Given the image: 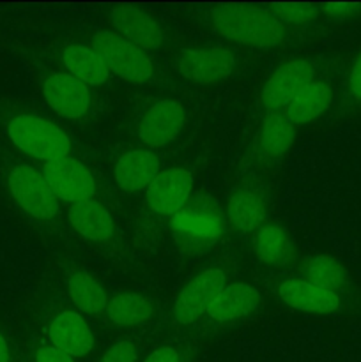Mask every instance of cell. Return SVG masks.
Returning a JSON list of instances; mask_svg holds the SVG:
<instances>
[{"label":"cell","mask_w":361,"mask_h":362,"mask_svg":"<svg viewBox=\"0 0 361 362\" xmlns=\"http://www.w3.org/2000/svg\"><path fill=\"white\" fill-rule=\"evenodd\" d=\"M216 30L227 39L257 48H275L283 41L278 18L257 7L223 6L211 13Z\"/></svg>","instance_id":"1"},{"label":"cell","mask_w":361,"mask_h":362,"mask_svg":"<svg viewBox=\"0 0 361 362\" xmlns=\"http://www.w3.org/2000/svg\"><path fill=\"white\" fill-rule=\"evenodd\" d=\"M177 240L190 251L207 250L222 237L225 219L212 198L198 197L188 200L172 219Z\"/></svg>","instance_id":"2"},{"label":"cell","mask_w":361,"mask_h":362,"mask_svg":"<svg viewBox=\"0 0 361 362\" xmlns=\"http://www.w3.org/2000/svg\"><path fill=\"white\" fill-rule=\"evenodd\" d=\"M9 138L18 148L46 163L67 158L69 152V140L64 131L41 117L20 115L13 119Z\"/></svg>","instance_id":"3"},{"label":"cell","mask_w":361,"mask_h":362,"mask_svg":"<svg viewBox=\"0 0 361 362\" xmlns=\"http://www.w3.org/2000/svg\"><path fill=\"white\" fill-rule=\"evenodd\" d=\"M92 46L106 69L130 81H145L152 76V64L138 46L131 45L122 35L112 32H98Z\"/></svg>","instance_id":"4"},{"label":"cell","mask_w":361,"mask_h":362,"mask_svg":"<svg viewBox=\"0 0 361 362\" xmlns=\"http://www.w3.org/2000/svg\"><path fill=\"white\" fill-rule=\"evenodd\" d=\"M9 187L14 200L32 218L52 219L59 212L57 197L46 184L45 177L39 175L30 166H16L9 173Z\"/></svg>","instance_id":"5"},{"label":"cell","mask_w":361,"mask_h":362,"mask_svg":"<svg viewBox=\"0 0 361 362\" xmlns=\"http://www.w3.org/2000/svg\"><path fill=\"white\" fill-rule=\"evenodd\" d=\"M45 180L57 198L73 204L88 200L96 191L91 172L73 158L46 163Z\"/></svg>","instance_id":"6"},{"label":"cell","mask_w":361,"mask_h":362,"mask_svg":"<svg viewBox=\"0 0 361 362\" xmlns=\"http://www.w3.org/2000/svg\"><path fill=\"white\" fill-rule=\"evenodd\" d=\"M225 274L219 269H209L191 279L179 293L173 306V317L179 324H190L198 315L209 311L225 288Z\"/></svg>","instance_id":"7"},{"label":"cell","mask_w":361,"mask_h":362,"mask_svg":"<svg viewBox=\"0 0 361 362\" xmlns=\"http://www.w3.org/2000/svg\"><path fill=\"white\" fill-rule=\"evenodd\" d=\"M314 80V67L306 60H290L276 69L262 90V103L269 110L289 106Z\"/></svg>","instance_id":"8"},{"label":"cell","mask_w":361,"mask_h":362,"mask_svg":"<svg viewBox=\"0 0 361 362\" xmlns=\"http://www.w3.org/2000/svg\"><path fill=\"white\" fill-rule=\"evenodd\" d=\"M236 60L229 49H184L177 57V71L184 78L198 83L225 80L234 71Z\"/></svg>","instance_id":"9"},{"label":"cell","mask_w":361,"mask_h":362,"mask_svg":"<svg viewBox=\"0 0 361 362\" xmlns=\"http://www.w3.org/2000/svg\"><path fill=\"white\" fill-rule=\"evenodd\" d=\"M191 184V173L184 168H170L158 173L147 187L149 205L159 214H177L190 200Z\"/></svg>","instance_id":"10"},{"label":"cell","mask_w":361,"mask_h":362,"mask_svg":"<svg viewBox=\"0 0 361 362\" xmlns=\"http://www.w3.org/2000/svg\"><path fill=\"white\" fill-rule=\"evenodd\" d=\"M45 98L48 105L66 119H78L87 113L91 105L87 85L66 73H55L45 81Z\"/></svg>","instance_id":"11"},{"label":"cell","mask_w":361,"mask_h":362,"mask_svg":"<svg viewBox=\"0 0 361 362\" xmlns=\"http://www.w3.org/2000/svg\"><path fill=\"white\" fill-rule=\"evenodd\" d=\"M184 126V110L177 101H158L147 110L138 126L142 140L152 147H163L179 134Z\"/></svg>","instance_id":"12"},{"label":"cell","mask_w":361,"mask_h":362,"mask_svg":"<svg viewBox=\"0 0 361 362\" xmlns=\"http://www.w3.org/2000/svg\"><path fill=\"white\" fill-rule=\"evenodd\" d=\"M110 20L126 41L138 46L140 49H156L161 46L163 32L159 25L137 7H115L110 14Z\"/></svg>","instance_id":"13"},{"label":"cell","mask_w":361,"mask_h":362,"mask_svg":"<svg viewBox=\"0 0 361 362\" xmlns=\"http://www.w3.org/2000/svg\"><path fill=\"white\" fill-rule=\"evenodd\" d=\"M278 293L283 303L289 304L290 308L308 313H333L340 308L336 292L308 281L289 279L280 285Z\"/></svg>","instance_id":"14"},{"label":"cell","mask_w":361,"mask_h":362,"mask_svg":"<svg viewBox=\"0 0 361 362\" xmlns=\"http://www.w3.org/2000/svg\"><path fill=\"white\" fill-rule=\"evenodd\" d=\"M50 339L53 341V346L62 352H66L71 357H84L91 352L94 345V338L85 324L84 318L78 313H66L59 315L50 325Z\"/></svg>","instance_id":"15"},{"label":"cell","mask_w":361,"mask_h":362,"mask_svg":"<svg viewBox=\"0 0 361 362\" xmlns=\"http://www.w3.org/2000/svg\"><path fill=\"white\" fill-rule=\"evenodd\" d=\"M159 173V161L151 151H131L117 161L115 180L124 191H140L152 184Z\"/></svg>","instance_id":"16"},{"label":"cell","mask_w":361,"mask_h":362,"mask_svg":"<svg viewBox=\"0 0 361 362\" xmlns=\"http://www.w3.org/2000/svg\"><path fill=\"white\" fill-rule=\"evenodd\" d=\"M69 221L76 232L96 243H105L113 235V221L110 212L96 200H84L69 209Z\"/></svg>","instance_id":"17"},{"label":"cell","mask_w":361,"mask_h":362,"mask_svg":"<svg viewBox=\"0 0 361 362\" xmlns=\"http://www.w3.org/2000/svg\"><path fill=\"white\" fill-rule=\"evenodd\" d=\"M258 304H260V293L253 286L246 283H236L223 288L207 313L214 320L229 322L250 315L251 311L257 310Z\"/></svg>","instance_id":"18"},{"label":"cell","mask_w":361,"mask_h":362,"mask_svg":"<svg viewBox=\"0 0 361 362\" xmlns=\"http://www.w3.org/2000/svg\"><path fill=\"white\" fill-rule=\"evenodd\" d=\"M331 105V90L326 83L311 81L292 103L285 108V119L290 124H304L322 115Z\"/></svg>","instance_id":"19"},{"label":"cell","mask_w":361,"mask_h":362,"mask_svg":"<svg viewBox=\"0 0 361 362\" xmlns=\"http://www.w3.org/2000/svg\"><path fill=\"white\" fill-rule=\"evenodd\" d=\"M64 64L74 78L88 85H101L108 78V69L94 49L87 46L71 45L62 52Z\"/></svg>","instance_id":"20"},{"label":"cell","mask_w":361,"mask_h":362,"mask_svg":"<svg viewBox=\"0 0 361 362\" xmlns=\"http://www.w3.org/2000/svg\"><path fill=\"white\" fill-rule=\"evenodd\" d=\"M296 138L294 126L283 115L273 113L262 124L257 138V148L265 158H278L292 145Z\"/></svg>","instance_id":"21"},{"label":"cell","mask_w":361,"mask_h":362,"mask_svg":"<svg viewBox=\"0 0 361 362\" xmlns=\"http://www.w3.org/2000/svg\"><path fill=\"white\" fill-rule=\"evenodd\" d=\"M229 219L236 228L251 232L262 223L265 216V205L262 197L251 189H239L229 202Z\"/></svg>","instance_id":"22"},{"label":"cell","mask_w":361,"mask_h":362,"mask_svg":"<svg viewBox=\"0 0 361 362\" xmlns=\"http://www.w3.org/2000/svg\"><path fill=\"white\" fill-rule=\"evenodd\" d=\"M154 311L152 303L138 293H120L106 306V315L117 325H137L149 320Z\"/></svg>","instance_id":"23"},{"label":"cell","mask_w":361,"mask_h":362,"mask_svg":"<svg viewBox=\"0 0 361 362\" xmlns=\"http://www.w3.org/2000/svg\"><path fill=\"white\" fill-rule=\"evenodd\" d=\"M67 288H69V296L78 310L85 311V313L98 315L108 306V299L101 286L96 283V279L84 272H76L74 276H71Z\"/></svg>","instance_id":"24"},{"label":"cell","mask_w":361,"mask_h":362,"mask_svg":"<svg viewBox=\"0 0 361 362\" xmlns=\"http://www.w3.org/2000/svg\"><path fill=\"white\" fill-rule=\"evenodd\" d=\"M257 257L264 264H282L290 251V243L285 232L278 226H264L255 243Z\"/></svg>","instance_id":"25"},{"label":"cell","mask_w":361,"mask_h":362,"mask_svg":"<svg viewBox=\"0 0 361 362\" xmlns=\"http://www.w3.org/2000/svg\"><path fill=\"white\" fill-rule=\"evenodd\" d=\"M308 278L311 279L310 283L331 290V292L347 285V274L343 267L329 257H315L308 264Z\"/></svg>","instance_id":"26"},{"label":"cell","mask_w":361,"mask_h":362,"mask_svg":"<svg viewBox=\"0 0 361 362\" xmlns=\"http://www.w3.org/2000/svg\"><path fill=\"white\" fill-rule=\"evenodd\" d=\"M273 7L278 16L289 23H306L317 14V9L311 4H276Z\"/></svg>","instance_id":"27"},{"label":"cell","mask_w":361,"mask_h":362,"mask_svg":"<svg viewBox=\"0 0 361 362\" xmlns=\"http://www.w3.org/2000/svg\"><path fill=\"white\" fill-rule=\"evenodd\" d=\"M134 357H137V349L133 343L120 341L105 354L101 362H134Z\"/></svg>","instance_id":"28"},{"label":"cell","mask_w":361,"mask_h":362,"mask_svg":"<svg viewBox=\"0 0 361 362\" xmlns=\"http://www.w3.org/2000/svg\"><path fill=\"white\" fill-rule=\"evenodd\" d=\"M38 362H73V357L55 346H45L38 352Z\"/></svg>","instance_id":"29"},{"label":"cell","mask_w":361,"mask_h":362,"mask_svg":"<svg viewBox=\"0 0 361 362\" xmlns=\"http://www.w3.org/2000/svg\"><path fill=\"white\" fill-rule=\"evenodd\" d=\"M349 83H350V90H353V94L361 101V55L357 57L356 64H354L353 71H350Z\"/></svg>","instance_id":"30"},{"label":"cell","mask_w":361,"mask_h":362,"mask_svg":"<svg viewBox=\"0 0 361 362\" xmlns=\"http://www.w3.org/2000/svg\"><path fill=\"white\" fill-rule=\"evenodd\" d=\"M322 9L328 11L331 16H347L353 11L360 9V6H356V4H324Z\"/></svg>","instance_id":"31"},{"label":"cell","mask_w":361,"mask_h":362,"mask_svg":"<svg viewBox=\"0 0 361 362\" xmlns=\"http://www.w3.org/2000/svg\"><path fill=\"white\" fill-rule=\"evenodd\" d=\"M145 362H179V357H177V352L173 349H161L152 354V356H149Z\"/></svg>","instance_id":"32"},{"label":"cell","mask_w":361,"mask_h":362,"mask_svg":"<svg viewBox=\"0 0 361 362\" xmlns=\"http://www.w3.org/2000/svg\"><path fill=\"white\" fill-rule=\"evenodd\" d=\"M0 362H9V350H7V343L2 334H0Z\"/></svg>","instance_id":"33"}]
</instances>
